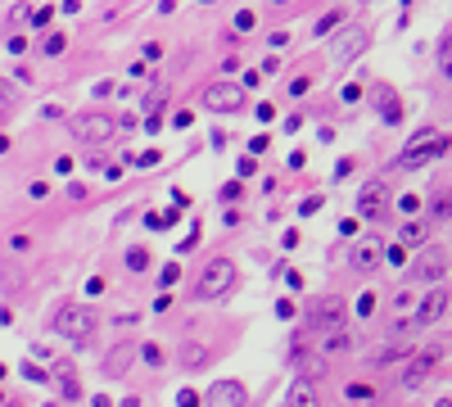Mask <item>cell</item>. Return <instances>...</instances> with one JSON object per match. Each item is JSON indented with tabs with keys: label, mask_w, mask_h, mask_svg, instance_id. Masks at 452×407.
<instances>
[{
	"label": "cell",
	"mask_w": 452,
	"mask_h": 407,
	"mask_svg": "<svg viewBox=\"0 0 452 407\" xmlns=\"http://www.w3.org/2000/svg\"><path fill=\"white\" fill-rule=\"evenodd\" d=\"M54 335H64V339H73V344H86L95 331V313L86 304H64L59 313H54Z\"/></svg>",
	"instance_id": "1"
},
{
	"label": "cell",
	"mask_w": 452,
	"mask_h": 407,
	"mask_svg": "<svg viewBox=\"0 0 452 407\" xmlns=\"http://www.w3.org/2000/svg\"><path fill=\"white\" fill-rule=\"evenodd\" d=\"M199 299H222L235 290V263L231 258H208V267L199 271Z\"/></svg>",
	"instance_id": "2"
},
{
	"label": "cell",
	"mask_w": 452,
	"mask_h": 407,
	"mask_svg": "<svg viewBox=\"0 0 452 407\" xmlns=\"http://www.w3.org/2000/svg\"><path fill=\"white\" fill-rule=\"evenodd\" d=\"M444 150H448V141L439 131H421V136H411V141H407V154H402L398 163H402V168H425V163H435Z\"/></svg>",
	"instance_id": "3"
},
{
	"label": "cell",
	"mask_w": 452,
	"mask_h": 407,
	"mask_svg": "<svg viewBox=\"0 0 452 407\" xmlns=\"http://www.w3.org/2000/svg\"><path fill=\"white\" fill-rule=\"evenodd\" d=\"M113 131H118V122H113L109 113H77V118H73V136H77V141H86V145L109 141Z\"/></svg>",
	"instance_id": "4"
},
{
	"label": "cell",
	"mask_w": 452,
	"mask_h": 407,
	"mask_svg": "<svg viewBox=\"0 0 452 407\" xmlns=\"http://www.w3.org/2000/svg\"><path fill=\"white\" fill-rule=\"evenodd\" d=\"M204 109H213V113H240L245 109V86H235V82H213L204 91Z\"/></svg>",
	"instance_id": "5"
},
{
	"label": "cell",
	"mask_w": 452,
	"mask_h": 407,
	"mask_svg": "<svg viewBox=\"0 0 452 407\" xmlns=\"http://www.w3.org/2000/svg\"><path fill=\"white\" fill-rule=\"evenodd\" d=\"M448 267H452L448 249H444V245H425V249L416 254V263H411V280H439Z\"/></svg>",
	"instance_id": "6"
},
{
	"label": "cell",
	"mask_w": 452,
	"mask_h": 407,
	"mask_svg": "<svg viewBox=\"0 0 452 407\" xmlns=\"http://www.w3.org/2000/svg\"><path fill=\"white\" fill-rule=\"evenodd\" d=\"M367 45H371V32H367V27H349V32H340V36H335L330 59H335V64H353L362 50H367Z\"/></svg>",
	"instance_id": "7"
},
{
	"label": "cell",
	"mask_w": 452,
	"mask_h": 407,
	"mask_svg": "<svg viewBox=\"0 0 452 407\" xmlns=\"http://www.w3.org/2000/svg\"><path fill=\"white\" fill-rule=\"evenodd\" d=\"M448 299H452V294H448L444 285H439V290H430V294L416 304V326H435L439 317L448 313Z\"/></svg>",
	"instance_id": "8"
},
{
	"label": "cell",
	"mask_w": 452,
	"mask_h": 407,
	"mask_svg": "<svg viewBox=\"0 0 452 407\" xmlns=\"http://www.w3.org/2000/svg\"><path fill=\"white\" fill-rule=\"evenodd\" d=\"M245 399H249V390L240 380H217L213 390L204 394V403H213V407H240Z\"/></svg>",
	"instance_id": "9"
},
{
	"label": "cell",
	"mask_w": 452,
	"mask_h": 407,
	"mask_svg": "<svg viewBox=\"0 0 452 407\" xmlns=\"http://www.w3.org/2000/svg\"><path fill=\"white\" fill-rule=\"evenodd\" d=\"M131 362H136V344H118V348H109V357H104L100 371L109 376V380H118V376L131 371Z\"/></svg>",
	"instance_id": "10"
},
{
	"label": "cell",
	"mask_w": 452,
	"mask_h": 407,
	"mask_svg": "<svg viewBox=\"0 0 452 407\" xmlns=\"http://www.w3.org/2000/svg\"><path fill=\"white\" fill-rule=\"evenodd\" d=\"M380 254H384V245H380V236H371V240H362L358 249H353V258H349V267L353 271H371V267H380Z\"/></svg>",
	"instance_id": "11"
},
{
	"label": "cell",
	"mask_w": 452,
	"mask_h": 407,
	"mask_svg": "<svg viewBox=\"0 0 452 407\" xmlns=\"http://www.w3.org/2000/svg\"><path fill=\"white\" fill-rule=\"evenodd\" d=\"M371 100H376V109L384 113V122H402V104H398V95L389 91V86H376V91H371Z\"/></svg>",
	"instance_id": "12"
},
{
	"label": "cell",
	"mask_w": 452,
	"mask_h": 407,
	"mask_svg": "<svg viewBox=\"0 0 452 407\" xmlns=\"http://www.w3.org/2000/svg\"><path fill=\"white\" fill-rule=\"evenodd\" d=\"M430 366H435V357H411V366L402 371V390H416V385H425L430 380Z\"/></svg>",
	"instance_id": "13"
},
{
	"label": "cell",
	"mask_w": 452,
	"mask_h": 407,
	"mask_svg": "<svg viewBox=\"0 0 452 407\" xmlns=\"http://www.w3.org/2000/svg\"><path fill=\"white\" fill-rule=\"evenodd\" d=\"M340 23H344V9H330V14H321V18H316V27H312V32H316V36H330Z\"/></svg>",
	"instance_id": "14"
},
{
	"label": "cell",
	"mask_w": 452,
	"mask_h": 407,
	"mask_svg": "<svg viewBox=\"0 0 452 407\" xmlns=\"http://www.w3.org/2000/svg\"><path fill=\"white\" fill-rule=\"evenodd\" d=\"M326 335V353H344V348H349V335H344V326L340 331H321Z\"/></svg>",
	"instance_id": "15"
},
{
	"label": "cell",
	"mask_w": 452,
	"mask_h": 407,
	"mask_svg": "<svg viewBox=\"0 0 452 407\" xmlns=\"http://www.w3.org/2000/svg\"><path fill=\"white\" fill-rule=\"evenodd\" d=\"M425 240V222H407L402 227V245H421Z\"/></svg>",
	"instance_id": "16"
},
{
	"label": "cell",
	"mask_w": 452,
	"mask_h": 407,
	"mask_svg": "<svg viewBox=\"0 0 452 407\" xmlns=\"http://www.w3.org/2000/svg\"><path fill=\"white\" fill-rule=\"evenodd\" d=\"M136 357H140L145 366H163V348H159V344H145V348H136Z\"/></svg>",
	"instance_id": "17"
},
{
	"label": "cell",
	"mask_w": 452,
	"mask_h": 407,
	"mask_svg": "<svg viewBox=\"0 0 452 407\" xmlns=\"http://www.w3.org/2000/svg\"><path fill=\"white\" fill-rule=\"evenodd\" d=\"M312 399H316L312 380H299V385H294V390H290V403H312Z\"/></svg>",
	"instance_id": "18"
},
{
	"label": "cell",
	"mask_w": 452,
	"mask_h": 407,
	"mask_svg": "<svg viewBox=\"0 0 452 407\" xmlns=\"http://www.w3.org/2000/svg\"><path fill=\"white\" fill-rule=\"evenodd\" d=\"M430 213H435L439 222H452V195H439V199H435V208H430Z\"/></svg>",
	"instance_id": "19"
},
{
	"label": "cell",
	"mask_w": 452,
	"mask_h": 407,
	"mask_svg": "<svg viewBox=\"0 0 452 407\" xmlns=\"http://www.w3.org/2000/svg\"><path fill=\"white\" fill-rule=\"evenodd\" d=\"M127 267L131 271H145L150 267V254H145V249H131V254H127Z\"/></svg>",
	"instance_id": "20"
},
{
	"label": "cell",
	"mask_w": 452,
	"mask_h": 407,
	"mask_svg": "<svg viewBox=\"0 0 452 407\" xmlns=\"http://www.w3.org/2000/svg\"><path fill=\"white\" fill-rule=\"evenodd\" d=\"M64 45H68V41H64V36L54 32V36H45V45H41V50H45V55H50V59H54V55H64Z\"/></svg>",
	"instance_id": "21"
},
{
	"label": "cell",
	"mask_w": 452,
	"mask_h": 407,
	"mask_svg": "<svg viewBox=\"0 0 452 407\" xmlns=\"http://www.w3.org/2000/svg\"><path fill=\"white\" fill-rule=\"evenodd\" d=\"M23 376H27V380H36V385H45V380H50V371H41L36 362H23Z\"/></svg>",
	"instance_id": "22"
},
{
	"label": "cell",
	"mask_w": 452,
	"mask_h": 407,
	"mask_svg": "<svg viewBox=\"0 0 452 407\" xmlns=\"http://www.w3.org/2000/svg\"><path fill=\"white\" fill-rule=\"evenodd\" d=\"M384 263H393V267H407V254H402V245L384 249Z\"/></svg>",
	"instance_id": "23"
},
{
	"label": "cell",
	"mask_w": 452,
	"mask_h": 407,
	"mask_svg": "<svg viewBox=\"0 0 452 407\" xmlns=\"http://www.w3.org/2000/svg\"><path fill=\"white\" fill-rule=\"evenodd\" d=\"M240 195H245V186H240V181H226V186H222V199H226V204L240 199Z\"/></svg>",
	"instance_id": "24"
},
{
	"label": "cell",
	"mask_w": 452,
	"mask_h": 407,
	"mask_svg": "<svg viewBox=\"0 0 452 407\" xmlns=\"http://www.w3.org/2000/svg\"><path fill=\"white\" fill-rule=\"evenodd\" d=\"M349 399H376V390L371 385H349Z\"/></svg>",
	"instance_id": "25"
},
{
	"label": "cell",
	"mask_w": 452,
	"mask_h": 407,
	"mask_svg": "<svg viewBox=\"0 0 452 407\" xmlns=\"http://www.w3.org/2000/svg\"><path fill=\"white\" fill-rule=\"evenodd\" d=\"M358 313H362V317L376 313V294H362V299H358Z\"/></svg>",
	"instance_id": "26"
},
{
	"label": "cell",
	"mask_w": 452,
	"mask_h": 407,
	"mask_svg": "<svg viewBox=\"0 0 452 407\" xmlns=\"http://www.w3.org/2000/svg\"><path fill=\"white\" fill-rule=\"evenodd\" d=\"M235 27H240V32H249V27H254V14H249V9H240V14H235Z\"/></svg>",
	"instance_id": "27"
},
{
	"label": "cell",
	"mask_w": 452,
	"mask_h": 407,
	"mask_svg": "<svg viewBox=\"0 0 452 407\" xmlns=\"http://www.w3.org/2000/svg\"><path fill=\"white\" fill-rule=\"evenodd\" d=\"M163 100H168V91H150V100H145V109L154 113V109H159V104H163Z\"/></svg>",
	"instance_id": "28"
},
{
	"label": "cell",
	"mask_w": 452,
	"mask_h": 407,
	"mask_svg": "<svg viewBox=\"0 0 452 407\" xmlns=\"http://www.w3.org/2000/svg\"><path fill=\"white\" fill-rule=\"evenodd\" d=\"M177 403H181V407H195V403H199V394H195V390H181V394H177Z\"/></svg>",
	"instance_id": "29"
},
{
	"label": "cell",
	"mask_w": 452,
	"mask_h": 407,
	"mask_svg": "<svg viewBox=\"0 0 452 407\" xmlns=\"http://www.w3.org/2000/svg\"><path fill=\"white\" fill-rule=\"evenodd\" d=\"M136 163H140V168H154V163H159V150H145V154H140Z\"/></svg>",
	"instance_id": "30"
},
{
	"label": "cell",
	"mask_w": 452,
	"mask_h": 407,
	"mask_svg": "<svg viewBox=\"0 0 452 407\" xmlns=\"http://www.w3.org/2000/svg\"><path fill=\"white\" fill-rule=\"evenodd\" d=\"M299 208H303V217H307V213H316V208H321V195H312V199H303V204H299Z\"/></svg>",
	"instance_id": "31"
},
{
	"label": "cell",
	"mask_w": 452,
	"mask_h": 407,
	"mask_svg": "<svg viewBox=\"0 0 452 407\" xmlns=\"http://www.w3.org/2000/svg\"><path fill=\"white\" fill-rule=\"evenodd\" d=\"M444 73H448V77H452V59H448V64H444Z\"/></svg>",
	"instance_id": "32"
},
{
	"label": "cell",
	"mask_w": 452,
	"mask_h": 407,
	"mask_svg": "<svg viewBox=\"0 0 452 407\" xmlns=\"http://www.w3.org/2000/svg\"><path fill=\"white\" fill-rule=\"evenodd\" d=\"M272 5H285V0H272Z\"/></svg>",
	"instance_id": "33"
}]
</instances>
